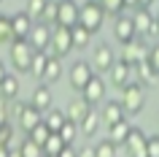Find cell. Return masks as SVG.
Returning <instances> with one entry per match:
<instances>
[{"mask_svg": "<svg viewBox=\"0 0 159 157\" xmlns=\"http://www.w3.org/2000/svg\"><path fill=\"white\" fill-rule=\"evenodd\" d=\"M49 52H35L33 54V65H30V73L35 76V79H43V73H46V65H49Z\"/></svg>", "mask_w": 159, "mask_h": 157, "instance_id": "obj_27", "label": "cell"}, {"mask_svg": "<svg viewBox=\"0 0 159 157\" xmlns=\"http://www.w3.org/2000/svg\"><path fill=\"white\" fill-rule=\"evenodd\" d=\"M129 130H132L129 119H121V122L111 125V127H108V141L113 144V146H124V144H127V135H129Z\"/></svg>", "mask_w": 159, "mask_h": 157, "instance_id": "obj_21", "label": "cell"}, {"mask_svg": "<svg viewBox=\"0 0 159 157\" xmlns=\"http://www.w3.org/2000/svg\"><path fill=\"white\" fill-rule=\"evenodd\" d=\"M65 122H67V116H65V108H49V111L43 114V125H46V127H49L51 133H59Z\"/></svg>", "mask_w": 159, "mask_h": 157, "instance_id": "obj_23", "label": "cell"}, {"mask_svg": "<svg viewBox=\"0 0 159 157\" xmlns=\"http://www.w3.org/2000/svg\"><path fill=\"white\" fill-rule=\"evenodd\" d=\"M94 68L89 60H75L73 65H70V71H67V81H70V87H73L75 92H84V87L94 79Z\"/></svg>", "mask_w": 159, "mask_h": 157, "instance_id": "obj_4", "label": "cell"}, {"mask_svg": "<svg viewBox=\"0 0 159 157\" xmlns=\"http://www.w3.org/2000/svg\"><path fill=\"white\" fill-rule=\"evenodd\" d=\"M57 11H59V0H49V3H46V11H43V17H41V22H43V25H49V27H54V25H57Z\"/></svg>", "mask_w": 159, "mask_h": 157, "instance_id": "obj_34", "label": "cell"}, {"mask_svg": "<svg viewBox=\"0 0 159 157\" xmlns=\"http://www.w3.org/2000/svg\"><path fill=\"white\" fill-rule=\"evenodd\" d=\"M105 90H108V87H105V81H102V76H94L92 81L84 87L81 98H84L89 106H97V103H102V100H105Z\"/></svg>", "mask_w": 159, "mask_h": 157, "instance_id": "obj_15", "label": "cell"}, {"mask_svg": "<svg viewBox=\"0 0 159 157\" xmlns=\"http://www.w3.org/2000/svg\"><path fill=\"white\" fill-rule=\"evenodd\" d=\"M146 38H154V41H159V25H157V22L151 25V30H148V35H146Z\"/></svg>", "mask_w": 159, "mask_h": 157, "instance_id": "obj_42", "label": "cell"}, {"mask_svg": "<svg viewBox=\"0 0 159 157\" xmlns=\"http://www.w3.org/2000/svg\"><path fill=\"white\" fill-rule=\"evenodd\" d=\"M0 146L3 149H16V138H14V127L11 125L0 127Z\"/></svg>", "mask_w": 159, "mask_h": 157, "instance_id": "obj_36", "label": "cell"}, {"mask_svg": "<svg viewBox=\"0 0 159 157\" xmlns=\"http://www.w3.org/2000/svg\"><path fill=\"white\" fill-rule=\"evenodd\" d=\"M132 81H138L140 87H151V84H157V73H154V68L148 65V60H143V62L132 65Z\"/></svg>", "mask_w": 159, "mask_h": 157, "instance_id": "obj_20", "label": "cell"}, {"mask_svg": "<svg viewBox=\"0 0 159 157\" xmlns=\"http://www.w3.org/2000/svg\"><path fill=\"white\" fill-rule=\"evenodd\" d=\"M100 127H102V116H100V111H97V108H92V111L86 114V119L78 125V133H84L86 138H92Z\"/></svg>", "mask_w": 159, "mask_h": 157, "instance_id": "obj_22", "label": "cell"}, {"mask_svg": "<svg viewBox=\"0 0 159 157\" xmlns=\"http://www.w3.org/2000/svg\"><path fill=\"white\" fill-rule=\"evenodd\" d=\"M100 116H102V125H105V127H111V125H116V122H121V119H127L124 106H121L119 100H105V106H102Z\"/></svg>", "mask_w": 159, "mask_h": 157, "instance_id": "obj_17", "label": "cell"}, {"mask_svg": "<svg viewBox=\"0 0 159 157\" xmlns=\"http://www.w3.org/2000/svg\"><path fill=\"white\" fill-rule=\"evenodd\" d=\"M92 68H94V73L100 76V73H108L111 68H113V62H116V54H113V49H111L108 43H97L92 52Z\"/></svg>", "mask_w": 159, "mask_h": 157, "instance_id": "obj_7", "label": "cell"}, {"mask_svg": "<svg viewBox=\"0 0 159 157\" xmlns=\"http://www.w3.org/2000/svg\"><path fill=\"white\" fill-rule=\"evenodd\" d=\"M78 157H94V149H92V146H84V149H78Z\"/></svg>", "mask_w": 159, "mask_h": 157, "instance_id": "obj_43", "label": "cell"}, {"mask_svg": "<svg viewBox=\"0 0 159 157\" xmlns=\"http://www.w3.org/2000/svg\"><path fill=\"white\" fill-rule=\"evenodd\" d=\"M41 122H43V114H41L35 106H30V103L16 106V125H19V130L25 133V135H27L30 130H35Z\"/></svg>", "mask_w": 159, "mask_h": 157, "instance_id": "obj_6", "label": "cell"}, {"mask_svg": "<svg viewBox=\"0 0 159 157\" xmlns=\"http://www.w3.org/2000/svg\"><path fill=\"white\" fill-rule=\"evenodd\" d=\"M92 111V106L86 103L84 98H75V100H70L67 103V108H65V116L70 119V122H75V125H81L86 119V114Z\"/></svg>", "mask_w": 159, "mask_h": 157, "instance_id": "obj_18", "label": "cell"}, {"mask_svg": "<svg viewBox=\"0 0 159 157\" xmlns=\"http://www.w3.org/2000/svg\"><path fill=\"white\" fill-rule=\"evenodd\" d=\"M151 14H154V22H157V25H159V6H157V8H154V11H151Z\"/></svg>", "mask_w": 159, "mask_h": 157, "instance_id": "obj_48", "label": "cell"}, {"mask_svg": "<svg viewBox=\"0 0 159 157\" xmlns=\"http://www.w3.org/2000/svg\"><path fill=\"white\" fill-rule=\"evenodd\" d=\"M108 79L113 87H119V90H124L127 84L132 81V65H127L124 60H116L113 62V68L108 71Z\"/></svg>", "mask_w": 159, "mask_h": 157, "instance_id": "obj_14", "label": "cell"}, {"mask_svg": "<svg viewBox=\"0 0 159 157\" xmlns=\"http://www.w3.org/2000/svg\"><path fill=\"white\" fill-rule=\"evenodd\" d=\"M6 76H8V68H6V62L0 60V84L6 81Z\"/></svg>", "mask_w": 159, "mask_h": 157, "instance_id": "obj_44", "label": "cell"}, {"mask_svg": "<svg viewBox=\"0 0 159 157\" xmlns=\"http://www.w3.org/2000/svg\"><path fill=\"white\" fill-rule=\"evenodd\" d=\"M59 138L65 141V146H73V144H75V138H78V125L67 119V122L62 125V130H59Z\"/></svg>", "mask_w": 159, "mask_h": 157, "instance_id": "obj_32", "label": "cell"}, {"mask_svg": "<svg viewBox=\"0 0 159 157\" xmlns=\"http://www.w3.org/2000/svg\"><path fill=\"white\" fill-rule=\"evenodd\" d=\"M27 43H30L35 52H49V46H51V27L43 25V22H35L33 30H30Z\"/></svg>", "mask_w": 159, "mask_h": 157, "instance_id": "obj_11", "label": "cell"}, {"mask_svg": "<svg viewBox=\"0 0 159 157\" xmlns=\"http://www.w3.org/2000/svg\"><path fill=\"white\" fill-rule=\"evenodd\" d=\"M59 157H78V149L75 146H65L62 152H59Z\"/></svg>", "mask_w": 159, "mask_h": 157, "instance_id": "obj_41", "label": "cell"}, {"mask_svg": "<svg viewBox=\"0 0 159 157\" xmlns=\"http://www.w3.org/2000/svg\"><path fill=\"white\" fill-rule=\"evenodd\" d=\"M148 65L154 68V73H157V79H159V43H154L148 49Z\"/></svg>", "mask_w": 159, "mask_h": 157, "instance_id": "obj_38", "label": "cell"}, {"mask_svg": "<svg viewBox=\"0 0 159 157\" xmlns=\"http://www.w3.org/2000/svg\"><path fill=\"white\" fill-rule=\"evenodd\" d=\"M51 54H54V57H67V54H70V52H75L73 49V38H70V30H67V27H59V25H54L51 27Z\"/></svg>", "mask_w": 159, "mask_h": 157, "instance_id": "obj_5", "label": "cell"}, {"mask_svg": "<svg viewBox=\"0 0 159 157\" xmlns=\"http://www.w3.org/2000/svg\"><path fill=\"white\" fill-rule=\"evenodd\" d=\"M19 152H22V157H46L43 149L38 146V144H33L30 138H25L22 144H19Z\"/></svg>", "mask_w": 159, "mask_h": 157, "instance_id": "obj_35", "label": "cell"}, {"mask_svg": "<svg viewBox=\"0 0 159 157\" xmlns=\"http://www.w3.org/2000/svg\"><path fill=\"white\" fill-rule=\"evenodd\" d=\"M121 106H124V114L127 116H135V114H140L143 106H146V90H143L138 81H129L121 90V100H119Z\"/></svg>", "mask_w": 159, "mask_h": 157, "instance_id": "obj_1", "label": "cell"}, {"mask_svg": "<svg viewBox=\"0 0 159 157\" xmlns=\"http://www.w3.org/2000/svg\"><path fill=\"white\" fill-rule=\"evenodd\" d=\"M0 3H3V0H0Z\"/></svg>", "mask_w": 159, "mask_h": 157, "instance_id": "obj_50", "label": "cell"}, {"mask_svg": "<svg viewBox=\"0 0 159 157\" xmlns=\"http://www.w3.org/2000/svg\"><path fill=\"white\" fill-rule=\"evenodd\" d=\"M127 65H138V62H143V60H148V49H146V41L143 38H135L132 43H127V46H121V57Z\"/></svg>", "mask_w": 159, "mask_h": 157, "instance_id": "obj_12", "label": "cell"}, {"mask_svg": "<svg viewBox=\"0 0 159 157\" xmlns=\"http://www.w3.org/2000/svg\"><path fill=\"white\" fill-rule=\"evenodd\" d=\"M8 157H22V152H19V144H16V149H11V152H8Z\"/></svg>", "mask_w": 159, "mask_h": 157, "instance_id": "obj_47", "label": "cell"}, {"mask_svg": "<svg viewBox=\"0 0 159 157\" xmlns=\"http://www.w3.org/2000/svg\"><path fill=\"white\" fill-rule=\"evenodd\" d=\"M30 106H35L41 114H46V111L54 106V92H51L49 84H43V81H41V84L33 90V95H30Z\"/></svg>", "mask_w": 159, "mask_h": 157, "instance_id": "obj_13", "label": "cell"}, {"mask_svg": "<svg viewBox=\"0 0 159 157\" xmlns=\"http://www.w3.org/2000/svg\"><path fill=\"white\" fill-rule=\"evenodd\" d=\"M33 19L27 17L25 11H19L11 17V33H14V41H27L30 38V30H33Z\"/></svg>", "mask_w": 159, "mask_h": 157, "instance_id": "obj_16", "label": "cell"}, {"mask_svg": "<svg viewBox=\"0 0 159 157\" xmlns=\"http://www.w3.org/2000/svg\"><path fill=\"white\" fill-rule=\"evenodd\" d=\"M146 146H148V135L140 130V127H135L132 125V130H129V135H127V155L129 157H148V152H146Z\"/></svg>", "mask_w": 159, "mask_h": 157, "instance_id": "obj_10", "label": "cell"}, {"mask_svg": "<svg viewBox=\"0 0 159 157\" xmlns=\"http://www.w3.org/2000/svg\"><path fill=\"white\" fill-rule=\"evenodd\" d=\"M33 54L35 49L27 41H14L8 46V60L16 73H30V65H33Z\"/></svg>", "mask_w": 159, "mask_h": 157, "instance_id": "obj_3", "label": "cell"}, {"mask_svg": "<svg viewBox=\"0 0 159 157\" xmlns=\"http://www.w3.org/2000/svg\"><path fill=\"white\" fill-rule=\"evenodd\" d=\"M8 152H11V149H3V146H0V157H8Z\"/></svg>", "mask_w": 159, "mask_h": 157, "instance_id": "obj_49", "label": "cell"}, {"mask_svg": "<svg viewBox=\"0 0 159 157\" xmlns=\"http://www.w3.org/2000/svg\"><path fill=\"white\" fill-rule=\"evenodd\" d=\"M14 43V33H11V17L0 14V46H11Z\"/></svg>", "mask_w": 159, "mask_h": 157, "instance_id": "obj_30", "label": "cell"}, {"mask_svg": "<svg viewBox=\"0 0 159 157\" xmlns=\"http://www.w3.org/2000/svg\"><path fill=\"white\" fill-rule=\"evenodd\" d=\"M0 98L8 100V103L19 98V79H16V73H8V76H6V81L0 84Z\"/></svg>", "mask_w": 159, "mask_h": 157, "instance_id": "obj_24", "label": "cell"}, {"mask_svg": "<svg viewBox=\"0 0 159 157\" xmlns=\"http://www.w3.org/2000/svg\"><path fill=\"white\" fill-rule=\"evenodd\" d=\"M46 3L49 0H27V6H25V14L33 22H41V17H43V11H46Z\"/></svg>", "mask_w": 159, "mask_h": 157, "instance_id": "obj_29", "label": "cell"}, {"mask_svg": "<svg viewBox=\"0 0 159 157\" xmlns=\"http://www.w3.org/2000/svg\"><path fill=\"white\" fill-rule=\"evenodd\" d=\"M62 149H65V141L59 138V133H51L49 141L43 144V155H46V157H59Z\"/></svg>", "mask_w": 159, "mask_h": 157, "instance_id": "obj_28", "label": "cell"}, {"mask_svg": "<svg viewBox=\"0 0 159 157\" xmlns=\"http://www.w3.org/2000/svg\"><path fill=\"white\" fill-rule=\"evenodd\" d=\"M148 157H159V135H148V146H146Z\"/></svg>", "mask_w": 159, "mask_h": 157, "instance_id": "obj_39", "label": "cell"}, {"mask_svg": "<svg viewBox=\"0 0 159 157\" xmlns=\"http://www.w3.org/2000/svg\"><path fill=\"white\" fill-rule=\"evenodd\" d=\"M49 135H51V130H49V127H46V125H43V122L38 125L35 130H30V133H27V138L33 141V144H38V146H41V149H43V144L49 141Z\"/></svg>", "mask_w": 159, "mask_h": 157, "instance_id": "obj_33", "label": "cell"}, {"mask_svg": "<svg viewBox=\"0 0 159 157\" xmlns=\"http://www.w3.org/2000/svg\"><path fill=\"white\" fill-rule=\"evenodd\" d=\"M113 38H116V43H121V46H127V43H132L135 38H138L135 25H132V17L121 14V17L113 19Z\"/></svg>", "mask_w": 159, "mask_h": 157, "instance_id": "obj_9", "label": "cell"}, {"mask_svg": "<svg viewBox=\"0 0 159 157\" xmlns=\"http://www.w3.org/2000/svg\"><path fill=\"white\" fill-rule=\"evenodd\" d=\"M92 149H94V157H116V146H113L108 138L100 141V144H97V146H92Z\"/></svg>", "mask_w": 159, "mask_h": 157, "instance_id": "obj_37", "label": "cell"}, {"mask_svg": "<svg viewBox=\"0 0 159 157\" xmlns=\"http://www.w3.org/2000/svg\"><path fill=\"white\" fill-rule=\"evenodd\" d=\"M132 25H135L138 38H143V41H146V35H148L151 25H154V14H151L148 8H138V11L132 14Z\"/></svg>", "mask_w": 159, "mask_h": 157, "instance_id": "obj_19", "label": "cell"}, {"mask_svg": "<svg viewBox=\"0 0 159 157\" xmlns=\"http://www.w3.org/2000/svg\"><path fill=\"white\" fill-rule=\"evenodd\" d=\"M102 22H105V11H102V6L97 3V0H86L84 6H81V17H78V25L94 35L97 30H102Z\"/></svg>", "mask_w": 159, "mask_h": 157, "instance_id": "obj_2", "label": "cell"}, {"mask_svg": "<svg viewBox=\"0 0 159 157\" xmlns=\"http://www.w3.org/2000/svg\"><path fill=\"white\" fill-rule=\"evenodd\" d=\"M154 3H157V0H138V6H140V8H148V11H151Z\"/></svg>", "mask_w": 159, "mask_h": 157, "instance_id": "obj_45", "label": "cell"}, {"mask_svg": "<svg viewBox=\"0 0 159 157\" xmlns=\"http://www.w3.org/2000/svg\"><path fill=\"white\" fill-rule=\"evenodd\" d=\"M127 8H135V11H138L140 6H138V0H124V11H127Z\"/></svg>", "mask_w": 159, "mask_h": 157, "instance_id": "obj_46", "label": "cell"}, {"mask_svg": "<svg viewBox=\"0 0 159 157\" xmlns=\"http://www.w3.org/2000/svg\"><path fill=\"white\" fill-rule=\"evenodd\" d=\"M81 17V6L75 0H59V11H57V25L59 27H75Z\"/></svg>", "mask_w": 159, "mask_h": 157, "instance_id": "obj_8", "label": "cell"}, {"mask_svg": "<svg viewBox=\"0 0 159 157\" xmlns=\"http://www.w3.org/2000/svg\"><path fill=\"white\" fill-rule=\"evenodd\" d=\"M59 79H62V60L51 54V57H49V65H46V73H43L41 81L43 84H54V81H59Z\"/></svg>", "mask_w": 159, "mask_h": 157, "instance_id": "obj_25", "label": "cell"}, {"mask_svg": "<svg viewBox=\"0 0 159 157\" xmlns=\"http://www.w3.org/2000/svg\"><path fill=\"white\" fill-rule=\"evenodd\" d=\"M70 38H73V49H86V46L92 43V33H89V30H84L81 25L70 27Z\"/></svg>", "mask_w": 159, "mask_h": 157, "instance_id": "obj_26", "label": "cell"}, {"mask_svg": "<svg viewBox=\"0 0 159 157\" xmlns=\"http://www.w3.org/2000/svg\"><path fill=\"white\" fill-rule=\"evenodd\" d=\"M8 116H11V111H8V100L0 98V127H3V125H8Z\"/></svg>", "mask_w": 159, "mask_h": 157, "instance_id": "obj_40", "label": "cell"}, {"mask_svg": "<svg viewBox=\"0 0 159 157\" xmlns=\"http://www.w3.org/2000/svg\"><path fill=\"white\" fill-rule=\"evenodd\" d=\"M102 6V11H105V17H121L124 14V0H97Z\"/></svg>", "mask_w": 159, "mask_h": 157, "instance_id": "obj_31", "label": "cell"}]
</instances>
